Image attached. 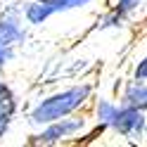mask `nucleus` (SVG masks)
Segmentation results:
<instances>
[{
  "instance_id": "obj_1",
  "label": "nucleus",
  "mask_w": 147,
  "mask_h": 147,
  "mask_svg": "<svg viewBox=\"0 0 147 147\" xmlns=\"http://www.w3.org/2000/svg\"><path fill=\"white\" fill-rule=\"evenodd\" d=\"M93 95H95V88L88 81L57 88L33 102V107L26 112V123L31 128H38V126L55 121V119L69 116L74 112H83V109H88Z\"/></svg>"
},
{
  "instance_id": "obj_2",
  "label": "nucleus",
  "mask_w": 147,
  "mask_h": 147,
  "mask_svg": "<svg viewBox=\"0 0 147 147\" xmlns=\"http://www.w3.org/2000/svg\"><path fill=\"white\" fill-rule=\"evenodd\" d=\"M93 126L90 114L83 112H74L69 116L55 119V121L33 128V133H29L26 145L33 147H52V145H67V142H78V138L83 135L88 128Z\"/></svg>"
},
{
  "instance_id": "obj_3",
  "label": "nucleus",
  "mask_w": 147,
  "mask_h": 147,
  "mask_svg": "<svg viewBox=\"0 0 147 147\" xmlns=\"http://www.w3.org/2000/svg\"><path fill=\"white\" fill-rule=\"evenodd\" d=\"M109 131L116 138L131 142V145H145V133H147V114H145V109L119 105L112 123H109Z\"/></svg>"
},
{
  "instance_id": "obj_4",
  "label": "nucleus",
  "mask_w": 147,
  "mask_h": 147,
  "mask_svg": "<svg viewBox=\"0 0 147 147\" xmlns=\"http://www.w3.org/2000/svg\"><path fill=\"white\" fill-rule=\"evenodd\" d=\"M0 38L14 48H22L29 40V24L22 14V0H7L0 10Z\"/></svg>"
},
{
  "instance_id": "obj_5",
  "label": "nucleus",
  "mask_w": 147,
  "mask_h": 147,
  "mask_svg": "<svg viewBox=\"0 0 147 147\" xmlns=\"http://www.w3.org/2000/svg\"><path fill=\"white\" fill-rule=\"evenodd\" d=\"M17 114H19V95L7 81H0V142L10 135Z\"/></svg>"
},
{
  "instance_id": "obj_6",
  "label": "nucleus",
  "mask_w": 147,
  "mask_h": 147,
  "mask_svg": "<svg viewBox=\"0 0 147 147\" xmlns=\"http://www.w3.org/2000/svg\"><path fill=\"white\" fill-rule=\"evenodd\" d=\"M90 121H93L95 126H102L105 131H109V123H112V119L116 114L119 109V100H112V97H93L90 100Z\"/></svg>"
},
{
  "instance_id": "obj_7",
  "label": "nucleus",
  "mask_w": 147,
  "mask_h": 147,
  "mask_svg": "<svg viewBox=\"0 0 147 147\" xmlns=\"http://www.w3.org/2000/svg\"><path fill=\"white\" fill-rule=\"evenodd\" d=\"M119 105L147 109V83H145V81L128 78L126 83L121 86V93H119Z\"/></svg>"
},
{
  "instance_id": "obj_8",
  "label": "nucleus",
  "mask_w": 147,
  "mask_h": 147,
  "mask_svg": "<svg viewBox=\"0 0 147 147\" xmlns=\"http://www.w3.org/2000/svg\"><path fill=\"white\" fill-rule=\"evenodd\" d=\"M131 24H133V22L128 19V17L119 14L116 10H112V7H107V10L95 19L93 31H95V33H105V31H123L126 26H131Z\"/></svg>"
},
{
  "instance_id": "obj_9",
  "label": "nucleus",
  "mask_w": 147,
  "mask_h": 147,
  "mask_svg": "<svg viewBox=\"0 0 147 147\" xmlns=\"http://www.w3.org/2000/svg\"><path fill=\"white\" fill-rule=\"evenodd\" d=\"M107 7H112V10H116L119 14H123L133 22L145 10V0H107Z\"/></svg>"
},
{
  "instance_id": "obj_10",
  "label": "nucleus",
  "mask_w": 147,
  "mask_h": 147,
  "mask_svg": "<svg viewBox=\"0 0 147 147\" xmlns=\"http://www.w3.org/2000/svg\"><path fill=\"white\" fill-rule=\"evenodd\" d=\"M95 0H48L50 10H52V17L57 14H69V12H78V10H86L90 7Z\"/></svg>"
},
{
  "instance_id": "obj_11",
  "label": "nucleus",
  "mask_w": 147,
  "mask_h": 147,
  "mask_svg": "<svg viewBox=\"0 0 147 147\" xmlns=\"http://www.w3.org/2000/svg\"><path fill=\"white\" fill-rule=\"evenodd\" d=\"M17 50H19V48H14V45L5 43L3 38H0V71L7 69V67L17 59Z\"/></svg>"
},
{
  "instance_id": "obj_12",
  "label": "nucleus",
  "mask_w": 147,
  "mask_h": 147,
  "mask_svg": "<svg viewBox=\"0 0 147 147\" xmlns=\"http://www.w3.org/2000/svg\"><path fill=\"white\" fill-rule=\"evenodd\" d=\"M131 78H135V81H147V59H145V55L140 59H135V64H133V76Z\"/></svg>"
}]
</instances>
